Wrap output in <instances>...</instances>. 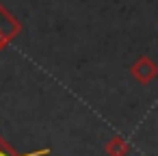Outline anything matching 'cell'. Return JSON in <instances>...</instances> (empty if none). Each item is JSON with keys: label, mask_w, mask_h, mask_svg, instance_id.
<instances>
[{"label": "cell", "mask_w": 158, "mask_h": 156, "mask_svg": "<svg viewBox=\"0 0 158 156\" xmlns=\"http://www.w3.org/2000/svg\"><path fill=\"white\" fill-rule=\"evenodd\" d=\"M130 74L139 85H149L152 80H156L158 76V65L149 59V57H139L132 65H130Z\"/></svg>", "instance_id": "obj_1"}, {"label": "cell", "mask_w": 158, "mask_h": 156, "mask_svg": "<svg viewBox=\"0 0 158 156\" xmlns=\"http://www.w3.org/2000/svg\"><path fill=\"white\" fill-rule=\"evenodd\" d=\"M22 33V24L0 5V50Z\"/></svg>", "instance_id": "obj_2"}, {"label": "cell", "mask_w": 158, "mask_h": 156, "mask_svg": "<svg viewBox=\"0 0 158 156\" xmlns=\"http://www.w3.org/2000/svg\"><path fill=\"white\" fill-rule=\"evenodd\" d=\"M104 152H106V156H126V154L130 152V145H128V141H126L123 137L115 134V137H110V139L106 141Z\"/></svg>", "instance_id": "obj_3"}, {"label": "cell", "mask_w": 158, "mask_h": 156, "mask_svg": "<svg viewBox=\"0 0 158 156\" xmlns=\"http://www.w3.org/2000/svg\"><path fill=\"white\" fill-rule=\"evenodd\" d=\"M50 154V147H44V150H35L31 154H18L2 137H0V156H48Z\"/></svg>", "instance_id": "obj_4"}]
</instances>
